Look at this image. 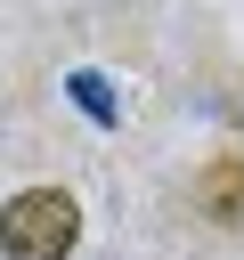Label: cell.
I'll return each instance as SVG.
<instances>
[{
  "label": "cell",
  "mask_w": 244,
  "mask_h": 260,
  "mask_svg": "<svg viewBox=\"0 0 244 260\" xmlns=\"http://www.w3.org/2000/svg\"><path fill=\"white\" fill-rule=\"evenodd\" d=\"M195 203L211 228H244V154H220L195 171Z\"/></svg>",
  "instance_id": "cell-2"
},
{
  "label": "cell",
  "mask_w": 244,
  "mask_h": 260,
  "mask_svg": "<svg viewBox=\"0 0 244 260\" xmlns=\"http://www.w3.org/2000/svg\"><path fill=\"white\" fill-rule=\"evenodd\" d=\"M73 98H81V106H89V114H98V122H114V98H106V89H98V81H89V73H73Z\"/></svg>",
  "instance_id": "cell-3"
},
{
  "label": "cell",
  "mask_w": 244,
  "mask_h": 260,
  "mask_svg": "<svg viewBox=\"0 0 244 260\" xmlns=\"http://www.w3.org/2000/svg\"><path fill=\"white\" fill-rule=\"evenodd\" d=\"M73 236H81V203L65 187H24L0 211V252L8 260H65Z\"/></svg>",
  "instance_id": "cell-1"
}]
</instances>
